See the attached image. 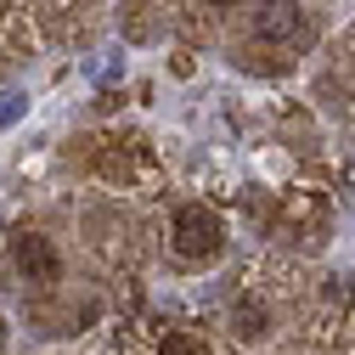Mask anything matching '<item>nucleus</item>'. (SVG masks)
<instances>
[{"mask_svg":"<svg viewBox=\"0 0 355 355\" xmlns=\"http://www.w3.org/2000/svg\"><path fill=\"white\" fill-rule=\"evenodd\" d=\"M271 327H277L271 304H265L259 293H237V304H232V333H237L243 344H259V338H271Z\"/></svg>","mask_w":355,"mask_h":355,"instance_id":"obj_4","label":"nucleus"},{"mask_svg":"<svg viewBox=\"0 0 355 355\" xmlns=\"http://www.w3.org/2000/svg\"><path fill=\"white\" fill-rule=\"evenodd\" d=\"M169 248L192 259V265H209L226 254V220H220V209L209 203H181L169 214Z\"/></svg>","mask_w":355,"mask_h":355,"instance_id":"obj_1","label":"nucleus"},{"mask_svg":"<svg viewBox=\"0 0 355 355\" xmlns=\"http://www.w3.org/2000/svg\"><path fill=\"white\" fill-rule=\"evenodd\" d=\"M12 259H17V271L28 282H57L62 277V259H57L51 237H40V232H17L12 237Z\"/></svg>","mask_w":355,"mask_h":355,"instance_id":"obj_3","label":"nucleus"},{"mask_svg":"<svg viewBox=\"0 0 355 355\" xmlns=\"http://www.w3.org/2000/svg\"><path fill=\"white\" fill-rule=\"evenodd\" d=\"M209 6H243V0H209Z\"/></svg>","mask_w":355,"mask_h":355,"instance_id":"obj_7","label":"nucleus"},{"mask_svg":"<svg viewBox=\"0 0 355 355\" xmlns=\"http://www.w3.org/2000/svg\"><path fill=\"white\" fill-rule=\"evenodd\" d=\"M158 355H220V349H214L209 333H198V327H169V333L158 338Z\"/></svg>","mask_w":355,"mask_h":355,"instance_id":"obj_5","label":"nucleus"},{"mask_svg":"<svg viewBox=\"0 0 355 355\" xmlns=\"http://www.w3.org/2000/svg\"><path fill=\"white\" fill-rule=\"evenodd\" d=\"M17 113H23V96H17V91H6V96H0V130L17 124Z\"/></svg>","mask_w":355,"mask_h":355,"instance_id":"obj_6","label":"nucleus"},{"mask_svg":"<svg viewBox=\"0 0 355 355\" xmlns=\"http://www.w3.org/2000/svg\"><path fill=\"white\" fill-rule=\"evenodd\" d=\"M254 40H265V46H277V51H304L310 40H316V28H310V12L299 0H265L254 12Z\"/></svg>","mask_w":355,"mask_h":355,"instance_id":"obj_2","label":"nucleus"}]
</instances>
